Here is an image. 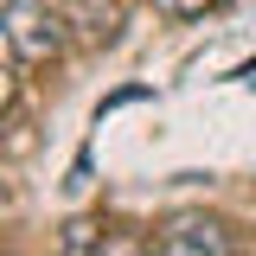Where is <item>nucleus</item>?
<instances>
[{
    "label": "nucleus",
    "mask_w": 256,
    "mask_h": 256,
    "mask_svg": "<svg viewBox=\"0 0 256 256\" xmlns=\"http://www.w3.org/2000/svg\"><path fill=\"white\" fill-rule=\"evenodd\" d=\"M154 256H244V237H237L230 218L186 212V218H166V224H160Z\"/></svg>",
    "instance_id": "f03ea898"
},
{
    "label": "nucleus",
    "mask_w": 256,
    "mask_h": 256,
    "mask_svg": "<svg viewBox=\"0 0 256 256\" xmlns=\"http://www.w3.org/2000/svg\"><path fill=\"white\" fill-rule=\"evenodd\" d=\"M96 256H154V244L141 230H102V250Z\"/></svg>",
    "instance_id": "39448f33"
},
{
    "label": "nucleus",
    "mask_w": 256,
    "mask_h": 256,
    "mask_svg": "<svg viewBox=\"0 0 256 256\" xmlns=\"http://www.w3.org/2000/svg\"><path fill=\"white\" fill-rule=\"evenodd\" d=\"M0 26H6L13 58H26V64H52V58L64 52V38H70V13H64V6H52V0H6Z\"/></svg>",
    "instance_id": "f257e3e1"
},
{
    "label": "nucleus",
    "mask_w": 256,
    "mask_h": 256,
    "mask_svg": "<svg viewBox=\"0 0 256 256\" xmlns=\"http://www.w3.org/2000/svg\"><path fill=\"white\" fill-rule=\"evenodd\" d=\"M160 13H166V20H198V13H205V6H218V0H154Z\"/></svg>",
    "instance_id": "423d86ee"
},
{
    "label": "nucleus",
    "mask_w": 256,
    "mask_h": 256,
    "mask_svg": "<svg viewBox=\"0 0 256 256\" xmlns=\"http://www.w3.org/2000/svg\"><path fill=\"white\" fill-rule=\"evenodd\" d=\"M64 13H70V26L84 32L90 45H116V32H122V6L116 0H70Z\"/></svg>",
    "instance_id": "7ed1b4c3"
},
{
    "label": "nucleus",
    "mask_w": 256,
    "mask_h": 256,
    "mask_svg": "<svg viewBox=\"0 0 256 256\" xmlns=\"http://www.w3.org/2000/svg\"><path fill=\"white\" fill-rule=\"evenodd\" d=\"M96 250H102V224H90V218L64 224V256H96Z\"/></svg>",
    "instance_id": "20e7f679"
}]
</instances>
